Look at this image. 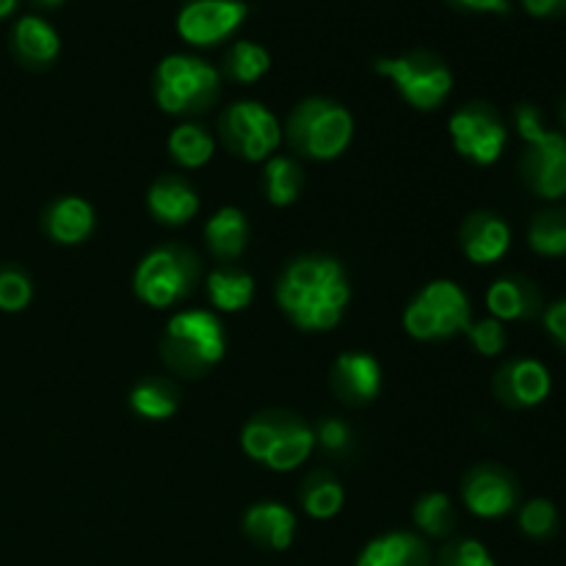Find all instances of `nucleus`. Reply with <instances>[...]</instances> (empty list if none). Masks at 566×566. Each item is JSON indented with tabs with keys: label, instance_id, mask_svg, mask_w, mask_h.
Listing matches in <instances>:
<instances>
[{
	"label": "nucleus",
	"instance_id": "f257e3e1",
	"mask_svg": "<svg viewBox=\"0 0 566 566\" xmlns=\"http://www.w3.org/2000/svg\"><path fill=\"white\" fill-rule=\"evenodd\" d=\"M276 298L287 318L307 332L340 324L348 304V282L340 263L329 258H304L287 265L276 285Z\"/></svg>",
	"mask_w": 566,
	"mask_h": 566
},
{
	"label": "nucleus",
	"instance_id": "f03ea898",
	"mask_svg": "<svg viewBox=\"0 0 566 566\" xmlns=\"http://www.w3.org/2000/svg\"><path fill=\"white\" fill-rule=\"evenodd\" d=\"M166 363L180 374H205L210 365L224 357V329L213 313L191 310L180 313L166 324L164 343Z\"/></svg>",
	"mask_w": 566,
	"mask_h": 566
},
{
	"label": "nucleus",
	"instance_id": "7ed1b4c3",
	"mask_svg": "<svg viewBox=\"0 0 566 566\" xmlns=\"http://www.w3.org/2000/svg\"><path fill=\"white\" fill-rule=\"evenodd\" d=\"M219 97V75L202 59L169 55L155 72V99L166 114H199Z\"/></svg>",
	"mask_w": 566,
	"mask_h": 566
},
{
	"label": "nucleus",
	"instance_id": "20e7f679",
	"mask_svg": "<svg viewBox=\"0 0 566 566\" xmlns=\"http://www.w3.org/2000/svg\"><path fill=\"white\" fill-rule=\"evenodd\" d=\"M287 136L298 153L315 160H332L348 147L354 122L346 108L329 99H307L298 105L287 125Z\"/></svg>",
	"mask_w": 566,
	"mask_h": 566
},
{
	"label": "nucleus",
	"instance_id": "39448f33",
	"mask_svg": "<svg viewBox=\"0 0 566 566\" xmlns=\"http://www.w3.org/2000/svg\"><path fill=\"white\" fill-rule=\"evenodd\" d=\"M517 130L528 142L525 155V177L531 188L545 199H558L566 193V138L542 127L539 111L523 105L517 111Z\"/></svg>",
	"mask_w": 566,
	"mask_h": 566
},
{
	"label": "nucleus",
	"instance_id": "423d86ee",
	"mask_svg": "<svg viewBox=\"0 0 566 566\" xmlns=\"http://www.w3.org/2000/svg\"><path fill=\"white\" fill-rule=\"evenodd\" d=\"M403 326L418 340L451 337L470 326V302L459 285L437 280L420 291V296L403 313Z\"/></svg>",
	"mask_w": 566,
	"mask_h": 566
},
{
	"label": "nucleus",
	"instance_id": "0eeeda50",
	"mask_svg": "<svg viewBox=\"0 0 566 566\" xmlns=\"http://www.w3.org/2000/svg\"><path fill=\"white\" fill-rule=\"evenodd\" d=\"M197 280V260L180 247H164L149 252L136 271V293L155 310L171 307L191 293Z\"/></svg>",
	"mask_w": 566,
	"mask_h": 566
},
{
	"label": "nucleus",
	"instance_id": "6e6552de",
	"mask_svg": "<svg viewBox=\"0 0 566 566\" xmlns=\"http://www.w3.org/2000/svg\"><path fill=\"white\" fill-rule=\"evenodd\" d=\"M376 72L392 81L401 97L420 111L437 108L451 94L453 86L451 70L426 53L381 59L376 61Z\"/></svg>",
	"mask_w": 566,
	"mask_h": 566
},
{
	"label": "nucleus",
	"instance_id": "1a4fd4ad",
	"mask_svg": "<svg viewBox=\"0 0 566 566\" xmlns=\"http://www.w3.org/2000/svg\"><path fill=\"white\" fill-rule=\"evenodd\" d=\"M221 127H224V138L230 149L241 153L247 160L269 158L282 138L276 116L260 103L230 105Z\"/></svg>",
	"mask_w": 566,
	"mask_h": 566
},
{
	"label": "nucleus",
	"instance_id": "9d476101",
	"mask_svg": "<svg viewBox=\"0 0 566 566\" xmlns=\"http://www.w3.org/2000/svg\"><path fill=\"white\" fill-rule=\"evenodd\" d=\"M247 20V6L241 0H191L177 17V31L188 44L208 48L238 31Z\"/></svg>",
	"mask_w": 566,
	"mask_h": 566
},
{
	"label": "nucleus",
	"instance_id": "9b49d317",
	"mask_svg": "<svg viewBox=\"0 0 566 566\" xmlns=\"http://www.w3.org/2000/svg\"><path fill=\"white\" fill-rule=\"evenodd\" d=\"M448 130H451L457 153L481 166L495 164L506 147V130L484 108H464L453 114L448 122Z\"/></svg>",
	"mask_w": 566,
	"mask_h": 566
},
{
	"label": "nucleus",
	"instance_id": "f8f14e48",
	"mask_svg": "<svg viewBox=\"0 0 566 566\" xmlns=\"http://www.w3.org/2000/svg\"><path fill=\"white\" fill-rule=\"evenodd\" d=\"M497 396L514 407H536L551 392V374L536 359H517L497 374Z\"/></svg>",
	"mask_w": 566,
	"mask_h": 566
},
{
	"label": "nucleus",
	"instance_id": "ddd939ff",
	"mask_svg": "<svg viewBox=\"0 0 566 566\" xmlns=\"http://www.w3.org/2000/svg\"><path fill=\"white\" fill-rule=\"evenodd\" d=\"M514 501H517V490L497 470H475L464 484V503L479 517H501L512 512Z\"/></svg>",
	"mask_w": 566,
	"mask_h": 566
},
{
	"label": "nucleus",
	"instance_id": "4468645a",
	"mask_svg": "<svg viewBox=\"0 0 566 566\" xmlns=\"http://www.w3.org/2000/svg\"><path fill=\"white\" fill-rule=\"evenodd\" d=\"M332 385L346 401H374L381 387V370L370 354H343L335 363Z\"/></svg>",
	"mask_w": 566,
	"mask_h": 566
},
{
	"label": "nucleus",
	"instance_id": "2eb2a0df",
	"mask_svg": "<svg viewBox=\"0 0 566 566\" xmlns=\"http://www.w3.org/2000/svg\"><path fill=\"white\" fill-rule=\"evenodd\" d=\"M509 243H512V232L495 216L479 213L462 227L464 254L479 265H490L501 260L509 252Z\"/></svg>",
	"mask_w": 566,
	"mask_h": 566
},
{
	"label": "nucleus",
	"instance_id": "dca6fc26",
	"mask_svg": "<svg viewBox=\"0 0 566 566\" xmlns=\"http://www.w3.org/2000/svg\"><path fill=\"white\" fill-rule=\"evenodd\" d=\"M243 531L258 545L271 547V551H285L293 542L296 517L285 506H280V503H258L243 517Z\"/></svg>",
	"mask_w": 566,
	"mask_h": 566
},
{
	"label": "nucleus",
	"instance_id": "f3484780",
	"mask_svg": "<svg viewBox=\"0 0 566 566\" xmlns=\"http://www.w3.org/2000/svg\"><path fill=\"white\" fill-rule=\"evenodd\" d=\"M147 202L155 219L164 221V224H186L199 210L197 191L188 188L182 180H177V177H164V180L155 182L149 188Z\"/></svg>",
	"mask_w": 566,
	"mask_h": 566
},
{
	"label": "nucleus",
	"instance_id": "a211bd4d",
	"mask_svg": "<svg viewBox=\"0 0 566 566\" xmlns=\"http://www.w3.org/2000/svg\"><path fill=\"white\" fill-rule=\"evenodd\" d=\"M357 566H429V553L412 534H390L370 542Z\"/></svg>",
	"mask_w": 566,
	"mask_h": 566
},
{
	"label": "nucleus",
	"instance_id": "6ab92c4d",
	"mask_svg": "<svg viewBox=\"0 0 566 566\" xmlns=\"http://www.w3.org/2000/svg\"><path fill=\"white\" fill-rule=\"evenodd\" d=\"M44 227H48V235L59 243H81L83 238H88L94 227V213L88 208V202L77 197L59 199V202L50 208V213L44 216Z\"/></svg>",
	"mask_w": 566,
	"mask_h": 566
},
{
	"label": "nucleus",
	"instance_id": "aec40b11",
	"mask_svg": "<svg viewBox=\"0 0 566 566\" xmlns=\"http://www.w3.org/2000/svg\"><path fill=\"white\" fill-rule=\"evenodd\" d=\"M313 448L315 431L307 429L304 423H298V420L285 418L282 420L280 437H276V446L271 448L265 464H269L271 470H276V473H287V470H296L298 464L313 453Z\"/></svg>",
	"mask_w": 566,
	"mask_h": 566
},
{
	"label": "nucleus",
	"instance_id": "412c9836",
	"mask_svg": "<svg viewBox=\"0 0 566 566\" xmlns=\"http://www.w3.org/2000/svg\"><path fill=\"white\" fill-rule=\"evenodd\" d=\"M14 48L31 64H48L59 55L61 39L42 17H22L14 28Z\"/></svg>",
	"mask_w": 566,
	"mask_h": 566
},
{
	"label": "nucleus",
	"instance_id": "4be33fe9",
	"mask_svg": "<svg viewBox=\"0 0 566 566\" xmlns=\"http://www.w3.org/2000/svg\"><path fill=\"white\" fill-rule=\"evenodd\" d=\"M247 219H243V213L238 208H221L208 221V227H205V241H208L210 252L224 260L238 258L247 249Z\"/></svg>",
	"mask_w": 566,
	"mask_h": 566
},
{
	"label": "nucleus",
	"instance_id": "5701e85b",
	"mask_svg": "<svg viewBox=\"0 0 566 566\" xmlns=\"http://www.w3.org/2000/svg\"><path fill=\"white\" fill-rule=\"evenodd\" d=\"M486 307H490L492 318L497 321L525 318L536 310V293L525 282L497 280L486 293Z\"/></svg>",
	"mask_w": 566,
	"mask_h": 566
},
{
	"label": "nucleus",
	"instance_id": "b1692460",
	"mask_svg": "<svg viewBox=\"0 0 566 566\" xmlns=\"http://www.w3.org/2000/svg\"><path fill=\"white\" fill-rule=\"evenodd\" d=\"M208 293L216 307L224 313H235V310L249 307L254 296V282L241 271H216L208 280Z\"/></svg>",
	"mask_w": 566,
	"mask_h": 566
},
{
	"label": "nucleus",
	"instance_id": "393cba45",
	"mask_svg": "<svg viewBox=\"0 0 566 566\" xmlns=\"http://www.w3.org/2000/svg\"><path fill=\"white\" fill-rule=\"evenodd\" d=\"M169 153L186 169L205 166L213 155V138L199 125H180L169 138Z\"/></svg>",
	"mask_w": 566,
	"mask_h": 566
},
{
	"label": "nucleus",
	"instance_id": "a878e982",
	"mask_svg": "<svg viewBox=\"0 0 566 566\" xmlns=\"http://www.w3.org/2000/svg\"><path fill=\"white\" fill-rule=\"evenodd\" d=\"M304 175L291 158H274L265 166V191H269L271 205H291L296 202L302 191Z\"/></svg>",
	"mask_w": 566,
	"mask_h": 566
},
{
	"label": "nucleus",
	"instance_id": "bb28decb",
	"mask_svg": "<svg viewBox=\"0 0 566 566\" xmlns=\"http://www.w3.org/2000/svg\"><path fill=\"white\" fill-rule=\"evenodd\" d=\"M531 249L545 258H562L566 254V216L564 213H542L536 216L528 232Z\"/></svg>",
	"mask_w": 566,
	"mask_h": 566
},
{
	"label": "nucleus",
	"instance_id": "cd10ccee",
	"mask_svg": "<svg viewBox=\"0 0 566 566\" xmlns=\"http://www.w3.org/2000/svg\"><path fill=\"white\" fill-rule=\"evenodd\" d=\"M130 407L136 409L142 418L166 420L175 415L177 398L175 392H171L166 385H160V381H144V385H138L136 390H133Z\"/></svg>",
	"mask_w": 566,
	"mask_h": 566
},
{
	"label": "nucleus",
	"instance_id": "c85d7f7f",
	"mask_svg": "<svg viewBox=\"0 0 566 566\" xmlns=\"http://www.w3.org/2000/svg\"><path fill=\"white\" fill-rule=\"evenodd\" d=\"M304 509L310 517L315 520H329L340 512L343 506V486L335 479H313L302 492Z\"/></svg>",
	"mask_w": 566,
	"mask_h": 566
},
{
	"label": "nucleus",
	"instance_id": "c756f323",
	"mask_svg": "<svg viewBox=\"0 0 566 566\" xmlns=\"http://www.w3.org/2000/svg\"><path fill=\"white\" fill-rule=\"evenodd\" d=\"M271 59L265 48L254 42H238L230 50V75L241 83H254L269 72Z\"/></svg>",
	"mask_w": 566,
	"mask_h": 566
},
{
	"label": "nucleus",
	"instance_id": "7c9ffc66",
	"mask_svg": "<svg viewBox=\"0 0 566 566\" xmlns=\"http://www.w3.org/2000/svg\"><path fill=\"white\" fill-rule=\"evenodd\" d=\"M282 420L285 418H254L252 423H247L241 434V446L247 451V457L265 462L271 453V448L276 446V437H280Z\"/></svg>",
	"mask_w": 566,
	"mask_h": 566
},
{
	"label": "nucleus",
	"instance_id": "2f4dec72",
	"mask_svg": "<svg viewBox=\"0 0 566 566\" xmlns=\"http://www.w3.org/2000/svg\"><path fill=\"white\" fill-rule=\"evenodd\" d=\"M415 523L431 536H446L453 525V506L446 495H426L415 506Z\"/></svg>",
	"mask_w": 566,
	"mask_h": 566
},
{
	"label": "nucleus",
	"instance_id": "473e14b6",
	"mask_svg": "<svg viewBox=\"0 0 566 566\" xmlns=\"http://www.w3.org/2000/svg\"><path fill=\"white\" fill-rule=\"evenodd\" d=\"M31 302V282L25 274L14 269L0 271V310L3 313H20Z\"/></svg>",
	"mask_w": 566,
	"mask_h": 566
},
{
	"label": "nucleus",
	"instance_id": "72a5a7b5",
	"mask_svg": "<svg viewBox=\"0 0 566 566\" xmlns=\"http://www.w3.org/2000/svg\"><path fill=\"white\" fill-rule=\"evenodd\" d=\"M556 523H558V514L551 501H531L525 503V509L520 512V525H523L525 534L534 536V539H545V536H551L553 531H556Z\"/></svg>",
	"mask_w": 566,
	"mask_h": 566
},
{
	"label": "nucleus",
	"instance_id": "f704fd0d",
	"mask_svg": "<svg viewBox=\"0 0 566 566\" xmlns=\"http://www.w3.org/2000/svg\"><path fill=\"white\" fill-rule=\"evenodd\" d=\"M470 335V340H473V346L479 348V354H484V357H495V354L503 352V346H506V329H503V324L497 318H484V321H470V326L464 329Z\"/></svg>",
	"mask_w": 566,
	"mask_h": 566
},
{
	"label": "nucleus",
	"instance_id": "c9c22d12",
	"mask_svg": "<svg viewBox=\"0 0 566 566\" xmlns=\"http://www.w3.org/2000/svg\"><path fill=\"white\" fill-rule=\"evenodd\" d=\"M442 566H495V562L481 542L468 539L442 553Z\"/></svg>",
	"mask_w": 566,
	"mask_h": 566
},
{
	"label": "nucleus",
	"instance_id": "e433bc0d",
	"mask_svg": "<svg viewBox=\"0 0 566 566\" xmlns=\"http://www.w3.org/2000/svg\"><path fill=\"white\" fill-rule=\"evenodd\" d=\"M348 440H352V431L343 420H324L318 426V434H315V442L326 448V451H346Z\"/></svg>",
	"mask_w": 566,
	"mask_h": 566
},
{
	"label": "nucleus",
	"instance_id": "4c0bfd02",
	"mask_svg": "<svg viewBox=\"0 0 566 566\" xmlns=\"http://www.w3.org/2000/svg\"><path fill=\"white\" fill-rule=\"evenodd\" d=\"M545 326L562 346H566V298L564 302L553 304L545 315Z\"/></svg>",
	"mask_w": 566,
	"mask_h": 566
},
{
	"label": "nucleus",
	"instance_id": "58836bf2",
	"mask_svg": "<svg viewBox=\"0 0 566 566\" xmlns=\"http://www.w3.org/2000/svg\"><path fill=\"white\" fill-rule=\"evenodd\" d=\"M457 3L468 6V9H475V11H495V14L509 11L506 0H457Z\"/></svg>",
	"mask_w": 566,
	"mask_h": 566
},
{
	"label": "nucleus",
	"instance_id": "ea45409f",
	"mask_svg": "<svg viewBox=\"0 0 566 566\" xmlns=\"http://www.w3.org/2000/svg\"><path fill=\"white\" fill-rule=\"evenodd\" d=\"M562 3H566V0H525L531 14H551V11Z\"/></svg>",
	"mask_w": 566,
	"mask_h": 566
},
{
	"label": "nucleus",
	"instance_id": "a19ab883",
	"mask_svg": "<svg viewBox=\"0 0 566 566\" xmlns=\"http://www.w3.org/2000/svg\"><path fill=\"white\" fill-rule=\"evenodd\" d=\"M17 0H0V17H9L14 11Z\"/></svg>",
	"mask_w": 566,
	"mask_h": 566
},
{
	"label": "nucleus",
	"instance_id": "79ce46f5",
	"mask_svg": "<svg viewBox=\"0 0 566 566\" xmlns=\"http://www.w3.org/2000/svg\"><path fill=\"white\" fill-rule=\"evenodd\" d=\"M39 3H44V6H59V3H64V0H39Z\"/></svg>",
	"mask_w": 566,
	"mask_h": 566
},
{
	"label": "nucleus",
	"instance_id": "37998d69",
	"mask_svg": "<svg viewBox=\"0 0 566 566\" xmlns=\"http://www.w3.org/2000/svg\"><path fill=\"white\" fill-rule=\"evenodd\" d=\"M564 122H566V105H564Z\"/></svg>",
	"mask_w": 566,
	"mask_h": 566
}]
</instances>
